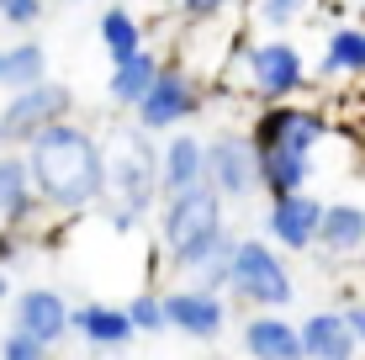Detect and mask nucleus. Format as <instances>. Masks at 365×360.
I'll use <instances>...</instances> for the list:
<instances>
[{"mask_svg":"<svg viewBox=\"0 0 365 360\" xmlns=\"http://www.w3.org/2000/svg\"><path fill=\"white\" fill-rule=\"evenodd\" d=\"M48 0H0V16H6L11 32H32L37 21H43Z\"/></svg>","mask_w":365,"mask_h":360,"instance_id":"obj_27","label":"nucleus"},{"mask_svg":"<svg viewBox=\"0 0 365 360\" xmlns=\"http://www.w3.org/2000/svg\"><path fill=\"white\" fill-rule=\"evenodd\" d=\"M302 350L307 360H349L360 350V334L349 324V307H318L302 318Z\"/></svg>","mask_w":365,"mask_h":360,"instance_id":"obj_16","label":"nucleus"},{"mask_svg":"<svg viewBox=\"0 0 365 360\" xmlns=\"http://www.w3.org/2000/svg\"><path fill=\"white\" fill-rule=\"evenodd\" d=\"M159 69H165V58H159L154 48H138V53H128V58H111V80H106L111 106L133 117V106L148 96V85L159 80Z\"/></svg>","mask_w":365,"mask_h":360,"instance_id":"obj_20","label":"nucleus"},{"mask_svg":"<svg viewBox=\"0 0 365 360\" xmlns=\"http://www.w3.org/2000/svg\"><path fill=\"white\" fill-rule=\"evenodd\" d=\"M201 74L185 64V58H170L165 69H159V80L148 85V96L133 106V117L143 122L148 133H175V128H185V122L201 111Z\"/></svg>","mask_w":365,"mask_h":360,"instance_id":"obj_6","label":"nucleus"},{"mask_svg":"<svg viewBox=\"0 0 365 360\" xmlns=\"http://www.w3.org/2000/svg\"><path fill=\"white\" fill-rule=\"evenodd\" d=\"M32 159L37 191H43L53 217H80L91 207L106 202V143L96 138L85 122H53L43 128L32 143H21Z\"/></svg>","mask_w":365,"mask_h":360,"instance_id":"obj_1","label":"nucleus"},{"mask_svg":"<svg viewBox=\"0 0 365 360\" xmlns=\"http://www.w3.org/2000/svg\"><path fill=\"white\" fill-rule=\"evenodd\" d=\"M222 85L238 91L244 101L265 106V101H292V96H302L312 85V69H307V58H302V48L292 37L270 32V37H259V43L238 48L228 74H222Z\"/></svg>","mask_w":365,"mask_h":360,"instance_id":"obj_4","label":"nucleus"},{"mask_svg":"<svg viewBox=\"0 0 365 360\" xmlns=\"http://www.w3.org/2000/svg\"><path fill=\"white\" fill-rule=\"evenodd\" d=\"M307 180H312V154H307V148L259 143V191H265V196L302 191Z\"/></svg>","mask_w":365,"mask_h":360,"instance_id":"obj_21","label":"nucleus"},{"mask_svg":"<svg viewBox=\"0 0 365 360\" xmlns=\"http://www.w3.org/2000/svg\"><path fill=\"white\" fill-rule=\"evenodd\" d=\"M349 307V324H355V334H360V350H365V302H344Z\"/></svg>","mask_w":365,"mask_h":360,"instance_id":"obj_29","label":"nucleus"},{"mask_svg":"<svg viewBox=\"0 0 365 360\" xmlns=\"http://www.w3.org/2000/svg\"><path fill=\"white\" fill-rule=\"evenodd\" d=\"M312 11H318V0H249V16L265 32H286L297 21H307Z\"/></svg>","mask_w":365,"mask_h":360,"instance_id":"obj_24","label":"nucleus"},{"mask_svg":"<svg viewBox=\"0 0 365 360\" xmlns=\"http://www.w3.org/2000/svg\"><path fill=\"white\" fill-rule=\"evenodd\" d=\"M318 80L344 85V91L365 85V21H339V27H329L323 58H318Z\"/></svg>","mask_w":365,"mask_h":360,"instance_id":"obj_14","label":"nucleus"},{"mask_svg":"<svg viewBox=\"0 0 365 360\" xmlns=\"http://www.w3.org/2000/svg\"><path fill=\"white\" fill-rule=\"evenodd\" d=\"M185 21H212V16H228V11L249 6V0H175Z\"/></svg>","mask_w":365,"mask_h":360,"instance_id":"obj_28","label":"nucleus"},{"mask_svg":"<svg viewBox=\"0 0 365 360\" xmlns=\"http://www.w3.org/2000/svg\"><path fill=\"white\" fill-rule=\"evenodd\" d=\"M228 207L233 202L212 180H201L180 196H165V202H159V254H165L180 276H191L201 259L228 239Z\"/></svg>","mask_w":365,"mask_h":360,"instance_id":"obj_3","label":"nucleus"},{"mask_svg":"<svg viewBox=\"0 0 365 360\" xmlns=\"http://www.w3.org/2000/svg\"><path fill=\"white\" fill-rule=\"evenodd\" d=\"M165 202V165H159V143L143 122H122L106 143V217L117 233H138L143 217Z\"/></svg>","mask_w":365,"mask_h":360,"instance_id":"obj_2","label":"nucleus"},{"mask_svg":"<svg viewBox=\"0 0 365 360\" xmlns=\"http://www.w3.org/2000/svg\"><path fill=\"white\" fill-rule=\"evenodd\" d=\"M64 6H80V0H64Z\"/></svg>","mask_w":365,"mask_h":360,"instance_id":"obj_31","label":"nucleus"},{"mask_svg":"<svg viewBox=\"0 0 365 360\" xmlns=\"http://www.w3.org/2000/svg\"><path fill=\"white\" fill-rule=\"evenodd\" d=\"M74 339L85 350H122V344L138 339V324L117 302H80L74 307Z\"/></svg>","mask_w":365,"mask_h":360,"instance_id":"obj_17","label":"nucleus"},{"mask_svg":"<svg viewBox=\"0 0 365 360\" xmlns=\"http://www.w3.org/2000/svg\"><path fill=\"white\" fill-rule=\"evenodd\" d=\"M323 212H329V202L312 196L307 185H302V191H286V196H270L265 233L286 254H312L318 250V233H323Z\"/></svg>","mask_w":365,"mask_h":360,"instance_id":"obj_10","label":"nucleus"},{"mask_svg":"<svg viewBox=\"0 0 365 360\" xmlns=\"http://www.w3.org/2000/svg\"><path fill=\"white\" fill-rule=\"evenodd\" d=\"M96 37L106 48V58H128L138 48H148V32H143V16H133L128 6H106L96 21Z\"/></svg>","mask_w":365,"mask_h":360,"instance_id":"obj_23","label":"nucleus"},{"mask_svg":"<svg viewBox=\"0 0 365 360\" xmlns=\"http://www.w3.org/2000/svg\"><path fill=\"white\" fill-rule=\"evenodd\" d=\"M159 165H165V196H180L191 185L207 180V138L175 128L165 143H159Z\"/></svg>","mask_w":365,"mask_h":360,"instance_id":"obj_19","label":"nucleus"},{"mask_svg":"<svg viewBox=\"0 0 365 360\" xmlns=\"http://www.w3.org/2000/svg\"><path fill=\"white\" fill-rule=\"evenodd\" d=\"M74 117V91L58 80H37L27 91H6V111H0V133H6V148L32 143L43 128Z\"/></svg>","mask_w":365,"mask_h":360,"instance_id":"obj_7","label":"nucleus"},{"mask_svg":"<svg viewBox=\"0 0 365 360\" xmlns=\"http://www.w3.org/2000/svg\"><path fill=\"white\" fill-rule=\"evenodd\" d=\"M0 355H6V360H43V355H48V344L37 339V334H27L21 324H11V329H6V339H0Z\"/></svg>","mask_w":365,"mask_h":360,"instance_id":"obj_26","label":"nucleus"},{"mask_svg":"<svg viewBox=\"0 0 365 360\" xmlns=\"http://www.w3.org/2000/svg\"><path fill=\"white\" fill-rule=\"evenodd\" d=\"M255 143H281V148H307L318 154V143L329 138V111L323 106H307V101H265L249 122Z\"/></svg>","mask_w":365,"mask_h":360,"instance_id":"obj_9","label":"nucleus"},{"mask_svg":"<svg viewBox=\"0 0 365 360\" xmlns=\"http://www.w3.org/2000/svg\"><path fill=\"white\" fill-rule=\"evenodd\" d=\"M37 212H48V202H43V191H37L32 159H27V148H11L6 165H0V217H6L11 233H21Z\"/></svg>","mask_w":365,"mask_h":360,"instance_id":"obj_13","label":"nucleus"},{"mask_svg":"<svg viewBox=\"0 0 365 360\" xmlns=\"http://www.w3.org/2000/svg\"><path fill=\"white\" fill-rule=\"evenodd\" d=\"M281 307H249L244 329H238V344H244L249 355L259 360H297L307 355L302 350V324H292V318H275Z\"/></svg>","mask_w":365,"mask_h":360,"instance_id":"obj_15","label":"nucleus"},{"mask_svg":"<svg viewBox=\"0 0 365 360\" xmlns=\"http://www.w3.org/2000/svg\"><path fill=\"white\" fill-rule=\"evenodd\" d=\"M297 297V281L286 270V250L270 239H238L233 250V302L244 307H286Z\"/></svg>","mask_w":365,"mask_h":360,"instance_id":"obj_5","label":"nucleus"},{"mask_svg":"<svg viewBox=\"0 0 365 360\" xmlns=\"http://www.w3.org/2000/svg\"><path fill=\"white\" fill-rule=\"evenodd\" d=\"M339 6H365V0H339Z\"/></svg>","mask_w":365,"mask_h":360,"instance_id":"obj_30","label":"nucleus"},{"mask_svg":"<svg viewBox=\"0 0 365 360\" xmlns=\"http://www.w3.org/2000/svg\"><path fill=\"white\" fill-rule=\"evenodd\" d=\"M128 313H133L138 334H165V329H170V307H165V292H138L133 302H128Z\"/></svg>","mask_w":365,"mask_h":360,"instance_id":"obj_25","label":"nucleus"},{"mask_svg":"<svg viewBox=\"0 0 365 360\" xmlns=\"http://www.w3.org/2000/svg\"><path fill=\"white\" fill-rule=\"evenodd\" d=\"M318 254L334 259V265H355V259H365V207L360 202H329L323 233H318Z\"/></svg>","mask_w":365,"mask_h":360,"instance_id":"obj_18","label":"nucleus"},{"mask_svg":"<svg viewBox=\"0 0 365 360\" xmlns=\"http://www.w3.org/2000/svg\"><path fill=\"white\" fill-rule=\"evenodd\" d=\"M11 324H21L27 334H37L48 350H58L74 334V307L58 287H21L11 297Z\"/></svg>","mask_w":365,"mask_h":360,"instance_id":"obj_12","label":"nucleus"},{"mask_svg":"<svg viewBox=\"0 0 365 360\" xmlns=\"http://www.w3.org/2000/svg\"><path fill=\"white\" fill-rule=\"evenodd\" d=\"M207 180L228 202H249L259 191V143L244 128H222L207 138Z\"/></svg>","mask_w":365,"mask_h":360,"instance_id":"obj_8","label":"nucleus"},{"mask_svg":"<svg viewBox=\"0 0 365 360\" xmlns=\"http://www.w3.org/2000/svg\"><path fill=\"white\" fill-rule=\"evenodd\" d=\"M37 80H48V48L21 32L16 43H6V53H0V85H6V91H27Z\"/></svg>","mask_w":365,"mask_h":360,"instance_id":"obj_22","label":"nucleus"},{"mask_svg":"<svg viewBox=\"0 0 365 360\" xmlns=\"http://www.w3.org/2000/svg\"><path fill=\"white\" fill-rule=\"evenodd\" d=\"M165 307H170V329L185 339H222V329H228V292H207L185 281V287L165 292Z\"/></svg>","mask_w":365,"mask_h":360,"instance_id":"obj_11","label":"nucleus"}]
</instances>
